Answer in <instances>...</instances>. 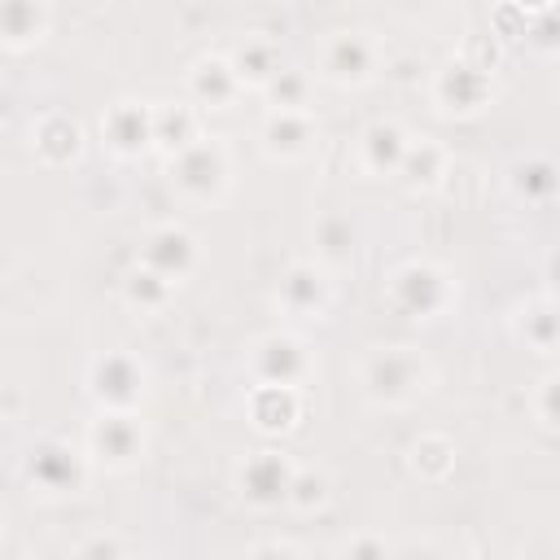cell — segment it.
Wrapping results in <instances>:
<instances>
[{
	"mask_svg": "<svg viewBox=\"0 0 560 560\" xmlns=\"http://www.w3.org/2000/svg\"><path fill=\"white\" fill-rule=\"evenodd\" d=\"M376 66V52H372V39H363L359 31H341L324 44V57H319V70L324 79L350 88V83H363Z\"/></svg>",
	"mask_w": 560,
	"mask_h": 560,
	"instance_id": "obj_9",
	"label": "cell"
},
{
	"mask_svg": "<svg viewBox=\"0 0 560 560\" xmlns=\"http://www.w3.org/2000/svg\"><path fill=\"white\" fill-rule=\"evenodd\" d=\"M521 337L542 354L556 350L560 346V311L551 302H534L529 311H521Z\"/></svg>",
	"mask_w": 560,
	"mask_h": 560,
	"instance_id": "obj_25",
	"label": "cell"
},
{
	"mask_svg": "<svg viewBox=\"0 0 560 560\" xmlns=\"http://www.w3.org/2000/svg\"><path fill=\"white\" fill-rule=\"evenodd\" d=\"M429 368L411 346H385L363 363V389L376 402H407L424 389Z\"/></svg>",
	"mask_w": 560,
	"mask_h": 560,
	"instance_id": "obj_1",
	"label": "cell"
},
{
	"mask_svg": "<svg viewBox=\"0 0 560 560\" xmlns=\"http://www.w3.org/2000/svg\"><path fill=\"white\" fill-rule=\"evenodd\" d=\"M293 472H298V468H293L284 455L258 451V455H249V459L241 464V494H245L249 503H258V508H271V503H280V499H289Z\"/></svg>",
	"mask_w": 560,
	"mask_h": 560,
	"instance_id": "obj_8",
	"label": "cell"
},
{
	"mask_svg": "<svg viewBox=\"0 0 560 560\" xmlns=\"http://www.w3.org/2000/svg\"><path fill=\"white\" fill-rule=\"evenodd\" d=\"M236 88H241V79H236L228 57H201L188 74V92L201 105H228L236 96Z\"/></svg>",
	"mask_w": 560,
	"mask_h": 560,
	"instance_id": "obj_17",
	"label": "cell"
},
{
	"mask_svg": "<svg viewBox=\"0 0 560 560\" xmlns=\"http://www.w3.org/2000/svg\"><path fill=\"white\" fill-rule=\"evenodd\" d=\"M407 144H411V140L402 136V127H394V122H372V127L363 131V140H359V158H363L368 171L389 175V171L402 166Z\"/></svg>",
	"mask_w": 560,
	"mask_h": 560,
	"instance_id": "obj_18",
	"label": "cell"
},
{
	"mask_svg": "<svg viewBox=\"0 0 560 560\" xmlns=\"http://www.w3.org/2000/svg\"><path fill=\"white\" fill-rule=\"evenodd\" d=\"M171 284H175V280H166L162 271H153V267L144 262V267H136V271L122 280V293H127L131 306H140V311H158V306L171 298Z\"/></svg>",
	"mask_w": 560,
	"mask_h": 560,
	"instance_id": "obj_24",
	"label": "cell"
},
{
	"mask_svg": "<svg viewBox=\"0 0 560 560\" xmlns=\"http://www.w3.org/2000/svg\"><path fill=\"white\" fill-rule=\"evenodd\" d=\"M192 140H197V122L184 105H153V144H162L166 153H179Z\"/></svg>",
	"mask_w": 560,
	"mask_h": 560,
	"instance_id": "obj_22",
	"label": "cell"
},
{
	"mask_svg": "<svg viewBox=\"0 0 560 560\" xmlns=\"http://www.w3.org/2000/svg\"><path fill=\"white\" fill-rule=\"evenodd\" d=\"M105 144L122 158H136L153 144V105H136V101H118L109 105V114L101 118Z\"/></svg>",
	"mask_w": 560,
	"mask_h": 560,
	"instance_id": "obj_10",
	"label": "cell"
},
{
	"mask_svg": "<svg viewBox=\"0 0 560 560\" xmlns=\"http://www.w3.org/2000/svg\"><path fill=\"white\" fill-rule=\"evenodd\" d=\"M315 241H319V254H324L328 262H346V258L354 254V228H350V219H341V214L319 219V223H315Z\"/></svg>",
	"mask_w": 560,
	"mask_h": 560,
	"instance_id": "obj_27",
	"label": "cell"
},
{
	"mask_svg": "<svg viewBox=\"0 0 560 560\" xmlns=\"http://www.w3.org/2000/svg\"><path fill=\"white\" fill-rule=\"evenodd\" d=\"M171 179L188 201H219L228 188V153L214 140H192L171 153Z\"/></svg>",
	"mask_w": 560,
	"mask_h": 560,
	"instance_id": "obj_2",
	"label": "cell"
},
{
	"mask_svg": "<svg viewBox=\"0 0 560 560\" xmlns=\"http://www.w3.org/2000/svg\"><path fill=\"white\" fill-rule=\"evenodd\" d=\"M276 302L298 315V319H311V315H324L328 306V280L315 262H293L284 276H280V289H276Z\"/></svg>",
	"mask_w": 560,
	"mask_h": 560,
	"instance_id": "obj_12",
	"label": "cell"
},
{
	"mask_svg": "<svg viewBox=\"0 0 560 560\" xmlns=\"http://www.w3.org/2000/svg\"><path fill=\"white\" fill-rule=\"evenodd\" d=\"M516 4H529V9H551V0H516Z\"/></svg>",
	"mask_w": 560,
	"mask_h": 560,
	"instance_id": "obj_31",
	"label": "cell"
},
{
	"mask_svg": "<svg viewBox=\"0 0 560 560\" xmlns=\"http://www.w3.org/2000/svg\"><path fill=\"white\" fill-rule=\"evenodd\" d=\"M88 451L109 464V468H127L136 464V455L144 451V433H140V420L131 411H105L92 429H88Z\"/></svg>",
	"mask_w": 560,
	"mask_h": 560,
	"instance_id": "obj_5",
	"label": "cell"
},
{
	"mask_svg": "<svg viewBox=\"0 0 560 560\" xmlns=\"http://www.w3.org/2000/svg\"><path fill=\"white\" fill-rule=\"evenodd\" d=\"M232 70L241 83H254V88H267V79L280 70V52L271 48V39H245L232 57Z\"/></svg>",
	"mask_w": 560,
	"mask_h": 560,
	"instance_id": "obj_20",
	"label": "cell"
},
{
	"mask_svg": "<svg viewBox=\"0 0 560 560\" xmlns=\"http://www.w3.org/2000/svg\"><path fill=\"white\" fill-rule=\"evenodd\" d=\"M389 298H394L398 311H407V315H416V319H429V315L446 311V302H451V280H446V271L433 267V262H407V267H398V271L389 276Z\"/></svg>",
	"mask_w": 560,
	"mask_h": 560,
	"instance_id": "obj_3",
	"label": "cell"
},
{
	"mask_svg": "<svg viewBox=\"0 0 560 560\" xmlns=\"http://www.w3.org/2000/svg\"><path fill=\"white\" fill-rule=\"evenodd\" d=\"M442 166H446V153H442V144H433V140H411L407 144V153H402V175H407V184H438V175H442Z\"/></svg>",
	"mask_w": 560,
	"mask_h": 560,
	"instance_id": "obj_23",
	"label": "cell"
},
{
	"mask_svg": "<svg viewBox=\"0 0 560 560\" xmlns=\"http://www.w3.org/2000/svg\"><path fill=\"white\" fill-rule=\"evenodd\" d=\"M534 407H538V416H542V424H547V429H560V372H556V376H547V381L538 385Z\"/></svg>",
	"mask_w": 560,
	"mask_h": 560,
	"instance_id": "obj_29",
	"label": "cell"
},
{
	"mask_svg": "<svg viewBox=\"0 0 560 560\" xmlns=\"http://www.w3.org/2000/svg\"><path fill=\"white\" fill-rule=\"evenodd\" d=\"M433 96L446 114H477L486 101H490V74L481 66H468V61H451L438 70V83H433Z\"/></svg>",
	"mask_w": 560,
	"mask_h": 560,
	"instance_id": "obj_7",
	"label": "cell"
},
{
	"mask_svg": "<svg viewBox=\"0 0 560 560\" xmlns=\"http://www.w3.org/2000/svg\"><path fill=\"white\" fill-rule=\"evenodd\" d=\"M88 389H92V398H96L105 411H131V407L140 402V394H144V368H140L131 354L109 350V354H101V359L92 363Z\"/></svg>",
	"mask_w": 560,
	"mask_h": 560,
	"instance_id": "obj_4",
	"label": "cell"
},
{
	"mask_svg": "<svg viewBox=\"0 0 560 560\" xmlns=\"http://www.w3.org/2000/svg\"><path fill=\"white\" fill-rule=\"evenodd\" d=\"M144 262L153 267V271H162L166 280H179V276H188L192 271V262H197V241L184 232V228H158V232H149V241H144Z\"/></svg>",
	"mask_w": 560,
	"mask_h": 560,
	"instance_id": "obj_14",
	"label": "cell"
},
{
	"mask_svg": "<svg viewBox=\"0 0 560 560\" xmlns=\"http://www.w3.org/2000/svg\"><path fill=\"white\" fill-rule=\"evenodd\" d=\"M311 118L306 109H271L262 122V149L271 158H298L311 149Z\"/></svg>",
	"mask_w": 560,
	"mask_h": 560,
	"instance_id": "obj_16",
	"label": "cell"
},
{
	"mask_svg": "<svg viewBox=\"0 0 560 560\" xmlns=\"http://www.w3.org/2000/svg\"><path fill=\"white\" fill-rule=\"evenodd\" d=\"M298 385H271V381H258L249 389V420L262 429V433H280L298 420Z\"/></svg>",
	"mask_w": 560,
	"mask_h": 560,
	"instance_id": "obj_15",
	"label": "cell"
},
{
	"mask_svg": "<svg viewBox=\"0 0 560 560\" xmlns=\"http://www.w3.org/2000/svg\"><path fill=\"white\" fill-rule=\"evenodd\" d=\"M254 363V376L258 381H271V385H298L306 372H311V359H306V346L289 332H271L254 346L249 354Z\"/></svg>",
	"mask_w": 560,
	"mask_h": 560,
	"instance_id": "obj_6",
	"label": "cell"
},
{
	"mask_svg": "<svg viewBox=\"0 0 560 560\" xmlns=\"http://www.w3.org/2000/svg\"><path fill=\"white\" fill-rule=\"evenodd\" d=\"M328 499V477L324 472H293V486H289V503L311 512Z\"/></svg>",
	"mask_w": 560,
	"mask_h": 560,
	"instance_id": "obj_28",
	"label": "cell"
},
{
	"mask_svg": "<svg viewBox=\"0 0 560 560\" xmlns=\"http://www.w3.org/2000/svg\"><path fill=\"white\" fill-rule=\"evenodd\" d=\"M306 88H311V79L302 74V70H289V66H280L271 79H267V96H271V109H306Z\"/></svg>",
	"mask_w": 560,
	"mask_h": 560,
	"instance_id": "obj_26",
	"label": "cell"
},
{
	"mask_svg": "<svg viewBox=\"0 0 560 560\" xmlns=\"http://www.w3.org/2000/svg\"><path fill=\"white\" fill-rule=\"evenodd\" d=\"M512 188H516V197H525V201H547V197H556L560 192V171L547 162V158H529V162H516L512 166Z\"/></svg>",
	"mask_w": 560,
	"mask_h": 560,
	"instance_id": "obj_21",
	"label": "cell"
},
{
	"mask_svg": "<svg viewBox=\"0 0 560 560\" xmlns=\"http://www.w3.org/2000/svg\"><path fill=\"white\" fill-rule=\"evenodd\" d=\"M0 31L9 48H26L44 35V0H0Z\"/></svg>",
	"mask_w": 560,
	"mask_h": 560,
	"instance_id": "obj_19",
	"label": "cell"
},
{
	"mask_svg": "<svg viewBox=\"0 0 560 560\" xmlns=\"http://www.w3.org/2000/svg\"><path fill=\"white\" fill-rule=\"evenodd\" d=\"M26 477H31V486H39L48 494H66V490H79L83 459L61 442H39L26 459Z\"/></svg>",
	"mask_w": 560,
	"mask_h": 560,
	"instance_id": "obj_11",
	"label": "cell"
},
{
	"mask_svg": "<svg viewBox=\"0 0 560 560\" xmlns=\"http://www.w3.org/2000/svg\"><path fill=\"white\" fill-rule=\"evenodd\" d=\"M547 280H551V289H560V254L547 258Z\"/></svg>",
	"mask_w": 560,
	"mask_h": 560,
	"instance_id": "obj_30",
	"label": "cell"
},
{
	"mask_svg": "<svg viewBox=\"0 0 560 560\" xmlns=\"http://www.w3.org/2000/svg\"><path fill=\"white\" fill-rule=\"evenodd\" d=\"M31 149L39 153V162L48 166H66L79 158L83 149V131L70 114H44L35 127H31Z\"/></svg>",
	"mask_w": 560,
	"mask_h": 560,
	"instance_id": "obj_13",
	"label": "cell"
}]
</instances>
